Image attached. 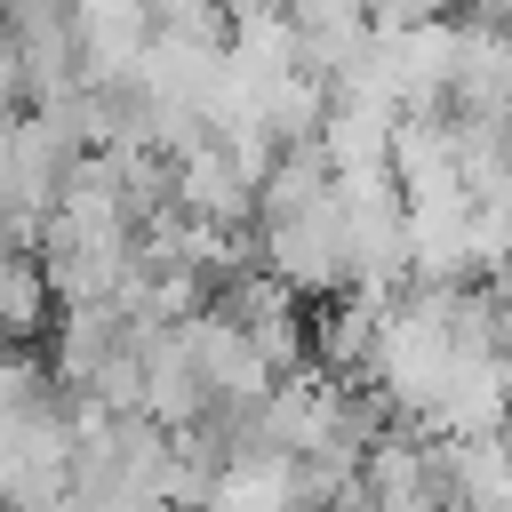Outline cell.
Segmentation results:
<instances>
[{"instance_id":"obj_2","label":"cell","mask_w":512,"mask_h":512,"mask_svg":"<svg viewBox=\"0 0 512 512\" xmlns=\"http://www.w3.org/2000/svg\"><path fill=\"white\" fill-rule=\"evenodd\" d=\"M280 24H288L296 64H304L312 80H344V72L368 56V40H376L368 0H288V8H280Z\"/></svg>"},{"instance_id":"obj_4","label":"cell","mask_w":512,"mask_h":512,"mask_svg":"<svg viewBox=\"0 0 512 512\" xmlns=\"http://www.w3.org/2000/svg\"><path fill=\"white\" fill-rule=\"evenodd\" d=\"M488 288H496V328H504V360H512V264H504Z\"/></svg>"},{"instance_id":"obj_3","label":"cell","mask_w":512,"mask_h":512,"mask_svg":"<svg viewBox=\"0 0 512 512\" xmlns=\"http://www.w3.org/2000/svg\"><path fill=\"white\" fill-rule=\"evenodd\" d=\"M216 8H224V16H232V32H240V24H272L288 0H216Z\"/></svg>"},{"instance_id":"obj_1","label":"cell","mask_w":512,"mask_h":512,"mask_svg":"<svg viewBox=\"0 0 512 512\" xmlns=\"http://www.w3.org/2000/svg\"><path fill=\"white\" fill-rule=\"evenodd\" d=\"M72 32L88 80H136L160 32V0H72Z\"/></svg>"}]
</instances>
